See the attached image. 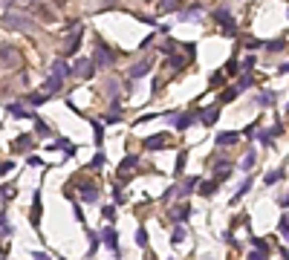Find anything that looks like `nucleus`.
Here are the masks:
<instances>
[{
  "label": "nucleus",
  "instance_id": "obj_1",
  "mask_svg": "<svg viewBox=\"0 0 289 260\" xmlns=\"http://www.w3.org/2000/svg\"><path fill=\"white\" fill-rule=\"evenodd\" d=\"M92 61H95V67H113V64H116V52L110 47H104V44H95Z\"/></svg>",
  "mask_w": 289,
  "mask_h": 260
},
{
  "label": "nucleus",
  "instance_id": "obj_2",
  "mask_svg": "<svg viewBox=\"0 0 289 260\" xmlns=\"http://www.w3.org/2000/svg\"><path fill=\"white\" fill-rule=\"evenodd\" d=\"M92 72H95V61L92 58H75L72 64V75H78V78H92Z\"/></svg>",
  "mask_w": 289,
  "mask_h": 260
},
{
  "label": "nucleus",
  "instance_id": "obj_3",
  "mask_svg": "<svg viewBox=\"0 0 289 260\" xmlns=\"http://www.w3.org/2000/svg\"><path fill=\"white\" fill-rule=\"evenodd\" d=\"M214 21L223 26V32H226V35L234 32V18H231V12L226 9V6H217V9H214Z\"/></svg>",
  "mask_w": 289,
  "mask_h": 260
},
{
  "label": "nucleus",
  "instance_id": "obj_4",
  "mask_svg": "<svg viewBox=\"0 0 289 260\" xmlns=\"http://www.w3.org/2000/svg\"><path fill=\"white\" fill-rule=\"evenodd\" d=\"M81 35H84V26H78L75 32H69L67 41H64V47H61V52H64V55H72V52L78 49V44H81Z\"/></svg>",
  "mask_w": 289,
  "mask_h": 260
},
{
  "label": "nucleus",
  "instance_id": "obj_5",
  "mask_svg": "<svg viewBox=\"0 0 289 260\" xmlns=\"http://www.w3.org/2000/svg\"><path fill=\"white\" fill-rule=\"evenodd\" d=\"M168 142H171V133H156V136H148V139H145V148H148V151H162Z\"/></svg>",
  "mask_w": 289,
  "mask_h": 260
},
{
  "label": "nucleus",
  "instance_id": "obj_6",
  "mask_svg": "<svg viewBox=\"0 0 289 260\" xmlns=\"http://www.w3.org/2000/svg\"><path fill=\"white\" fill-rule=\"evenodd\" d=\"M18 64H21V55L9 49V44H3V70H15Z\"/></svg>",
  "mask_w": 289,
  "mask_h": 260
},
{
  "label": "nucleus",
  "instance_id": "obj_7",
  "mask_svg": "<svg viewBox=\"0 0 289 260\" xmlns=\"http://www.w3.org/2000/svg\"><path fill=\"white\" fill-rule=\"evenodd\" d=\"M78 194L84 202H95L99 200V188L92 185V182H78Z\"/></svg>",
  "mask_w": 289,
  "mask_h": 260
},
{
  "label": "nucleus",
  "instance_id": "obj_8",
  "mask_svg": "<svg viewBox=\"0 0 289 260\" xmlns=\"http://www.w3.org/2000/svg\"><path fill=\"white\" fill-rule=\"evenodd\" d=\"M150 67H153V61L145 58V61H136L133 67H130V78H142V75H148Z\"/></svg>",
  "mask_w": 289,
  "mask_h": 260
},
{
  "label": "nucleus",
  "instance_id": "obj_9",
  "mask_svg": "<svg viewBox=\"0 0 289 260\" xmlns=\"http://www.w3.org/2000/svg\"><path fill=\"white\" fill-rule=\"evenodd\" d=\"M139 165V156L136 154H130V156H125V159H122V165H119V179H122V182H125V174H127V171H133V168H136Z\"/></svg>",
  "mask_w": 289,
  "mask_h": 260
},
{
  "label": "nucleus",
  "instance_id": "obj_10",
  "mask_svg": "<svg viewBox=\"0 0 289 260\" xmlns=\"http://www.w3.org/2000/svg\"><path fill=\"white\" fill-rule=\"evenodd\" d=\"M229 174H231V162H229V159H223V162L214 165V179H217V182H226Z\"/></svg>",
  "mask_w": 289,
  "mask_h": 260
},
{
  "label": "nucleus",
  "instance_id": "obj_11",
  "mask_svg": "<svg viewBox=\"0 0 289 260\" xmlns=\"http://www.w3.org/2000/svg\"><path fill=\"white\" fill-rule=\"evenodd\" d=\"M3 26H6V29H29V21H23L18 15H6V18H3Z\"/></svg>",
  "mask_w": 289,
  "mask_h": 260
},
{
  "label": "nucleus",
  "instance_id": "obj_12",
  "mask_svg": "<svg viewBox=\"0 0 289 260\" xmlns=\"http://www.w3.org/2000/svg\"><path fill=\"white\" fill-rule=\"evenodd\" d=\"M32 142H35L32 133H23V136H18V139L12 142V154H18V151H26V148H29Z\"/></svg>",
  "mask_w": 289,
  "mask_h": 260
},
{
  "label": "nucleus",
  "instance_id": "obj_13",
  "mask_svg": "<svg viewBox=\"0 0 289 260\" xmlns=\"http://www.w3.org/2000/svg\"><path fill=\"white\" fill-rule=\"evenodd\" d=\"M61 87H64V75H55V72H52V75L44 81V90H46V93H58Z\"/></svg>",
  "mask_w": 289,
  "mask_h": 260
},
{
  "label": "nucleus",
  "instance_id": "obj_14",
  "mask_svg": "<svg viewBox=\"0 0 289 260\" xmlns=\"http://www.w3.org/2000/svg\"><path fill=\"white\" fill-rule=\"evenodd\" d=\"M188 214H191V205H188V202H182V205L171 208V220H173V223H182V220L188 217Z\"/></svg>",
  "mask_w": 289,
  "mask_h": 260
},
{
  "label": "nucleus",
  "instance_id": "obj_15",
  "mask_svg": "<svg viewBox=\"0 0 289 260\" xmlns=\"http://www.w3.org/2000/svg\"><path fill=\"white\" fill-rule=\"evenodd\" d=\"M104 243H107V248L110 251H119V234H116V228H104Z\"/></svg>",
  "mask_w": 289,
  "mask_h": 260
},
{
  "label": "nucleus",
  "instance_id": "obj_16",
  "mask_svg": "<svg viewBox=\"0 0 289 260\" xmlns=\"http://www.w3.org/2000/svg\"><path fill=\"white\" fill-rule=\"evenodd\" d=\"M237 139H240V133H237V130H229V133H220V136H217V145L229 148V145H234Z\"/></svg>",
  "mask_w": 289,
  "mask_h": 260
},
{
  "label": "nucleus",
  "instance_id": "obj_17",
  "mask_svg": "<svg viewBox=\"0 0 289 260\" xmlns=\"http://www.w3.org/2000/svg\"><path fill=\"white\" fill-rule=\"evenodd\" d=\"M185 64H188V58H185V55H176V52H173L171 58H168V67H171L173 72H179L185 67Z\"/></svg>",
  "mask_w": 289,
  "mask_h": 260
},
{
  "label": "nucleus",
  "instance_id": "obj_18",
  "mask_svg": "<svg viewBox=\"0 0 289 260\" xmlns=\"http://www.w3.org/2000/svg\"><path fill=\"white\" fill-rule=\"evenodd\" d=\"M41 223V194L35 191V202H32V225Z\"/></svg>",
  "mask_w": 289,
  "mask_h": 260
},
{
  "label": "nucleus",
  "instance_id": "obj_19",
  "mask_svg": "<svg viewBox=\"0 0 289 260\" xmlns=\"http://www.w3.org/2000/svg\"><path fill=\"white\" fill-rule=\"evenodd\" d=\"M252 246L257 248L260 254H266V257H269V251H272V246H269V240H260V237H254V240H252Z\"/></svg>",
  "mask_w": 289,
  "mask_h": 260
},
{
  "label": "nucleus",
  "instance_id": "obj_20",
  "mask_svg": "<svg viewBox=\"0 0 289 260\" xmlns=\"http://www.w3.org/2000/svg\"><path fill=\"white\" fill-rule=\"evenodd\" d=\"M237 93H240L237 87H229V90H223V95H220V104H229V101H234V98H237Z\"/></svg>",
  "mask_w": 289,
  "mask_h": 260
},
{
  "label": "nucleus",
  "instance_id": "obj_21",
  "mask_svg": "<svg viewBox=\"0 0 289 260\" xmlns=\"http://www.w3.org/2000/svg\"><path fill=\"white\" fill-rule=\"evenodd\" d=\"M182 6V0H162V15H168V12H176Z\"/></svg>",
  "mask_w": 289,
  "mask_h": 260
},
{
  "label": "nucleus",
  "instance_id": "obj_22",
  "mask_svg": "<svg viewBox=\"0 0 289 260\" xmlns=\"http://www.w3.org/2000/svg\"><path fill=\"white\" fill-rule=\"evenodd\" d=\"M194 116H197V113H182V116L176 118V130H185L191 121H194Z\"/></svg>",
  "mask_w": 289,
  "mask_h": 260
},
{
  "label": "nucleus",
  "instance_id": "obj_23",
  "mask_svg": "<svg viewBox=\"0 0 289 260\" xmlns=\"http://www.w3.org/2000/svg\"><path fill=\"white\" fill-rule=\"evenodd\" d=\"M32 9H35V12H38V18H41L44 24H49V21H52V15H49V9H46V6H41V3L35 6V3H32Z\"/></svg>",
  "mask_w": 289,
  "mask_h": 260
},
{
  "label": "nucleus",
  "instance_id": "obj_24",
  "mask_svg": "<svg viewBox=\"0 0 289 260\" xmlns=\"http://www.w3.org/2000/svg\"><path fill=\"white\" fill-rule=\"evenodd\" d=\"M249 188H252V179H243V185H240V188H237V194H234V200H231V202L237 205V202L243 200V194H246V191H249Z\"/></svg>",
  "mask_w": 289,
  "mask_h": 260
},
{
  "label": "nucleus",
  "instance_id": "obj_25",
  "mask_svg": "<svg viewBox=\"0 0 289 260\" xmlns=\"http://www.w3.org/2000/svg\"><path fill=\"white\" fill-rule=\"evenodd\" d=\"M6 110H9V113H12L15 118H26V116H29V113H26V110H23L21 104H6Z\"/></svg>",
  "mask_w": 289,
  "mask_h": 260
},
{
  "label": "nucleus",
  "instance_id": "obj_26",
  "mask_svg": "<svg viewBox=\"0 0 289 260\" xmlns=\"http://www.w3.org/2000/svg\"><path fill=\"white\" fill-rule=\"evenodd\" d=\"M266 185H275V182H280V179H283V171H280V168H277V171H272V174H266Z\"/></svg>",
  "mask_w": 289,
  "mask_h": 260
},
{
  "label": "nucleus",
  "instance_id": "obj_27",
  "mask_svg": "<svg viewBox=\"0 0 289 260\" xmlns=\"http://www.w3.org/2000/svg\"><path fill=\"white\" fill-rule=\"evenodd\" d=\"M217 113H220V107H211V110H206V113H203V121H206V124H214V121H217Z\"/></svg>",
  "mask_w": 289,
  "mask_h": 260
},
{
  "label": "nucleus",
  "instance_id": "obj_28",
  "mask_svg": "<svg viewBox=\"0 0 289 260\" xmlns=\"http://www.w3.org/2000/svg\"><path fill=\"white\" fill-rule=\"evenodd\" d=\"M52 72H55V75H69V67L64 61H52Z\"/></svg>",
  "mask_w": 289,
  "mask_h": 260
},
{
  "label": "nucleus",
  "instance_id": "obj_29",
  "mask_svg": "<svg viewBox=\"0 0 289 260\" xmlns=\"http://www.w3.org/2000/svg\"><path fill=\"white\" fill-rule=\"evenodd\" d=\"M283 47H286V41H283V38H277V41H269V44H266V49H269V52H280Z\"/></svg>",
  "mask_w": 289,
  "mask_h": 260
},
{
  "label": "nucleus",
  "instance_id": "obj_30",
  "mask_svg": "<svg viewBox=\"0 0 289 260\" xmlns=\"http://www.w3.org/2000/svg\"><path fill=\"white\" fill-rule=\"evenodd\" d=\"M200 12H203V6L197 3V6H191V9H188V12L182 15V21H194V18H200Z\"/></svg>",
  "mask_w": 289,
  "mask_h": 260
},
{
  "label": "nucleus",
  "instance_id": "obj_31",
  "mask_svg": "<svg viewBox=\"0 0 289 260\" xmlns=\"http://www.w3.org/2000/svg\"><path fill=\"white\" fill-rule=\"evenodd\" d=\"M214 188H217V179H211V182H203V185H200V194H203V197H208V194H211Z\"/></svg>",
  "mask_w": 289,
  "mask_h": 260
},
{
  "label": "nucleus",
  "instance_id": "obj_32",
  "mask_svg": "<svg viewBox=\"0 0 289 260\" xmlns=\"http://www.w3.org/2000/svg\"><path fill=\"white\" fill-rule=\"evenodd\" d=\"M35 130H38V136H49V133H52V130L46 127V124L41 121V118H35Z\"/></svg>",
  "mask_w": 289,
  "mask_h": 260
},
{
  "label": "nucleus",
  "instance_id": "obj_33",
  "mask_svg": "<svg viewBox=\"0 0 289 260\" xmlns=\"http://www.w3.org/2000/svg\"><path fill=\"white\" fill-rule=\"evenodd\" d=\"M171 240H173V243H182V240H185V228H182V225H176V228H173Z\"/></svg>",
  "mask_w": 289,
  "mask_h": 260
},
{
  "label": "nucleus",
  "instance_id": "obj_34",
  "mask_svg": "<svg viewBox=\"0 0 289 260\" xmlns=\"http://www.w3.org/2000/svg\"><path fill=\"white\" fill-rule=\"evenodd\" d=\"M254 162H257V156H254L252 151H249V154H246V159H243V168H246V171H252Z\"/></svg>",
  "mask_w": 289,
  "mask_h": 260
},
{
  "label": "nucleus",
  "instance_id": "obj_35",
  "mask_svg": "<svg viewBox=\"0 0 289 260\" xmlns=\"http://www.w3.org/2000/svg\"><path fill=\"white\" fill-rule=\"evenodd\" d=\"M55 148H61V151H67V156H69V154H75V148H72V145H69L67 139H58V142H55Z\"/></svg>",
  "mask_w": 289,
  "mask_h": 260
},
{
  "label": "nucleus",
  "instance_id": "obj_36",
  "mask_svg": "<svg viewBox=\"0 0 289 260\" xmlns=\"http://www.w3.org/2000/svg\"><path fill=\"white\" fill-rule=\"evenodd\" d=\"M223 84H226V75H223V72H214V75H211V87H223Z\"/></svg>",
  "mask_w": 289,
  "mask_h": 260
},
{
  "label": "nucleus",
  "instance_id": "obj_37",
  "mask_svg": "<svg viewBox=\"0 0 289 260\" xmlns=\"http://www.w3.org/2000/svg\"><path fill=\"white\" fill-rule=\"evenodd\" d=\"M252 75H243V78H240V81H237V90H249V87H252Z\"/></svg>",
  "mask_w": 289,
  "mask_h": 260
},
{
  "label": "nucleus",
  "instance_id": "obj_38",
  "mask_svg": "<svg viewBox=\"0 0 289 260\" xmlns=\"http://www.w3.org/2000/svg\"><path fill=\"white\" fill-rule=\"evenodd\" d=\"M26 101H29V104H44V95H38V93H29V95H26Z\"/></svg>",
  "mask_w": 289,
  "mask_h": 260
},
{
  "label": "nucleus",
  "instance_id": "obj_39",
  "mask_svg": "<svg viewBox=\"0 0 289 260\" xmlns=\"http://www.w3.org/2000/svg\"><path fill=\"white\" fill-rule=\"evenodd\" d=\"M136 243H139V246H145V243H148V231H145V228H139V231H136Z\"/></svg>",
  "mask_w": 289,
  "mask_h": 260
},
{
  "label": "nucleus",
  "instance_id": "obj_40",
  "mask_svg": "<svg viewBox=\"0 0 289 260\" xmlns=\"http://www.w3.org/2000/svg\"><path fill=\"white\" fill-rule=\"evenodd\" d=\"M277 228H280V234H289V217H280Z\"/></svg>",
  "mask_w": 289,
  "mask_h": 260
},
{
  "label": "nucleus",
  "instance_id": "obj_41",
  "mask_svg": "<svg viewBox=\"0 0 289 260\" xmlns=\"http://www.w3.org/2000/svg\"><path fill=\"white\" fill-rule=\"evenodd\" d=\"M0 223H3V225H0L3 237H9V234H12V228H9V220H6V214H3V220H0Z\"/></svg>",
  "mask_w": 289,
  "mask_h": 260
},
{
  "label": "nucleus",
  "instance_id": "obj_42",
  "mask_svg": "<svg viewBox=\"0 0 289 260\" xmlns=\"http://www.w3.org/2000/svg\"><path fill=\"white\" fill-rule=\"evenodd\" d=\"M254 61H257V58H254V55H249V58H243V70L249 72V70H252V67H254Z\"/></svg>",
  "mask_w": 289,
  "mask_h": 260
},
{
  "label": "nucleus",
  "instance_id": "obj_43",
  "mask_svg": "<svg viewBox=\"0 0 289 260\" xmlns=\"http://www.w3.org/2000/svg\"><path fill=\"white\" fill-rule=\"evenodd\" d=\"M237 67H240V64H237V61L231 58L229 64H226V72H229V75H234V72H237Z\"/></svg>",
  "mask_w": 289,
  "mask_h": 260
},
{
  "label": "nucleus",
  "instance_id": "obj_44",
  "mask_svg": "<svg viewBox=\"0 0 289 260\" xmlns=\"http://www.w3.org/2000/svg\"><path fill=\"white\" fill-rule=\"evenodd\" d=\"M104 165V154H95L92 156V168H102Z\"/></svg>",
  "mask_w": 289,
  "mask_h": 260
},
{
  "label": "nucleus",
  "instance_id": "obj_45",
  "mask_svg": "<svg viewBox=\"0 0 289 260\" xmlns=\"http://www.w3.org/2000/svg\"><path fill=\"white\" fill-rule=\"evenodd\" d=\"M12 197H15V188H3V205H6Z\"/></svg>",
  "mask_w": 289,
  "mask_h": 260
},
{
  "label": "nucleus",
  "instance_id": "obj_46",
  "mask_svg": "<svg viewBox=\"0 0 289 260\" xmlns=\"http://www.w3.org/2000/svg\"><path fill=\"white\" fill-rule=\"evenodd\" d=\"M119 81H107V95H116L119 93V87H116Z\"/></svg>",
  "mask_w": 289,
  "mask_h": 260
},
{
  "label": "nucleus",
  "instance_id": "obj_47",
  "mask_svg": "<svg viewBox=\"0 0 289 260\" xmlns=\"http://www.w3.org/2000/svg\"><path fill=\"white\" fill-rule=\"evenodd\" d=\"M102 217H107V220H113V217H116V211H113V208H110V205H107V208H104V211H102Z\"/></svg>",
  "mask_w": 289,
  "mask_h": 260
},
{
  "label": "nucleus",
  "instance_id": "obj_48",
  "mask_svg": "<svg viewBox=\"0 0 289 260\" xmlns=\"http://www.w3.org/2000/svg\"><path fill=\"white\" fill-rule=\"evenodd\" d=\"M92 130H95V142H102V124L95 121V124H92Z\"/></svg>",
  "mask_w": 289,
  "mask_h": 260
},
{
  "label": "nucleus",
  "instance_id": "obj_49",
  "mask_svg": "<svg viewBox=\"0 0 289 260\" xmlns=\"http://www.w3.org/2000/svg\"><path fill=\"white\" fill-rule=\"evenodd\" d=\"M185 168V154H179V159H176V174Z\"/></svg>",
  "mask_w": 289,
  "mask_h": 260
},
{
  "label": "nucleus",
  "instance_id": "obj_50",
  "mask_svg": "<svg viewBox=\"0 0 289 260\" xmlns=\"http://www.w3.org/2000/svg\"><path fill=\"white\" fill-rule=\"evenodd\" d=\"M246 260H266V254H260V251H252Z\"/></svg>",
  "mask_w": 289,
  "mask_h": 260
},
{
  "label": "nucleus",
  "instance_id": "obj_51",
  "mask_svg": "<svg viewBox=\"0 0 289 260\" xmlns=\"http://www.w3.org/2000/svg\"><path fill=\"white\" fill-rule=\"evenodd\" d=\"M246 44H249L252 49H257V47H260V41H257V38H246Z\"/></svg>",
  "mask_w": 289,
  "mask_h": 260
},
{
  "label": "nucleus",
  "instance_id": "obj_52",
  "mask_svg": "<svg viewBox=\"0 0 289 260\" xmlns=\"http://www.w3.org/2000/svg\"><path fill=\"white\" fill-rule=\"evenodd\" d=\"M280 72H289V64H280Z\"/></svg>",
  "mask_w": 289,
  "mask_h": 260
},
{
  "label": "nucleus",
  "instance_id": "obj_53",
  "mask_svg": "<svg viewBox=\"0 0 289 260\" xmlns=\"http://www.w3.org/2000/svg\"><path fill=\"white\" fill-rule=\"evenodd\" d=\"M200 260H214V257H211V254H206V257H200Z\"/></svg>",
  "mask_w": 289,
  "mask_h": 260
},
{
  "label": "nucleus",
  "instance_id": "obj_54",
  "mask_svg": "<svg viewBox=\"0 0 289 260\" xmlns=\"http://www.w3.org/2000/svg\"><path fill=\"white\" fill-rule=\"evenodd\" d=\"M55 3H67V0H55Z\"/></svg>",
  "mask_w": 289,
  "mask_h": 260
},
{
  "label": "nucleus",
  "instance_id": "obj_55",
  "mask_svg": "<svg viewBox=\"0 0 289 260\" xmlns=\"http://www.w3.org/2000/svg\"><path fill=\"white\" fill-rule=\"evenodd\" d=\"M145 3H150V0H145Z\"/></svg>",
  "mask_w": 289,
  "mask_h": 260
},
{
  "label": "nucleus",
  "instance_id": "obj_56",
  "mask_svg": "<svg viewBox=\"0 0 289 260\" xmlns=\"http://www.w3.org/2000/svg\"><path fill=\"white\" fill-rule=\"evenodd\" d=\"M286 18H289V12H286Z\"/></svg>",
  "mask_w": 289,
  "mask_h": 260
},
{
  "label": "nucleus",
  "instance_id": "obj_57",
  "mask_svg": "<svg viewBox=\"0 0 289 260\" xmlns=\"http://www.w3.org/2000/svg\"><path fill=\"white\" fill-rule=\"evenodd\" d=\"M6 3H9V0H6Z\"/></svg>",
  "mask_w": 289,
  "mask_h": 260
},
{
  "label": "nucleus",
  "instance_id": "obj_58",
  "mask_svg": "<svg viewBox=\"0 0 289 260\" xmlns=\"http://www.w3.org/2000/svg\"><path fill=\"white\" fill-rule=\"evenodd\" d=\"M32 3H35V0H32Z\"/></svg>",
  "mask_w": 289,
  "mask_h": 260
},
{
  "label": "nucleus",
  "instance_id": "obj_59",
  "mask_svg": "<svg viewBox=\"0 0 289 260\" xmlns=\"http://www.w3.org/2000/svg\"><path fill=\"white\" fill-rule=\"evenodd\" d=\"M286 260H289V257H286Z\"/></svg>",
  "mask_w": 289,
  "mask_h": 260
}]
</instances>
